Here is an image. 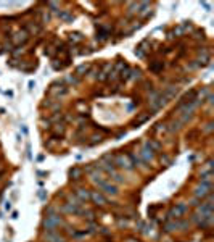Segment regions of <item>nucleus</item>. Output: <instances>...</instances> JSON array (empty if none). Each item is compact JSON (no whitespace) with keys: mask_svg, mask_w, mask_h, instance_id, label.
<instances>
[{"mask_svg":"<svg viewBox=\"0 0 214 242\" xmlns=\"http://www.w3.org/2000/svg\"><path fill=\"white\" fill-rule=\"evenodd\" d=\"M187 210V207L185 205H179V207H175L174 210H172V215H175V216H179V215H182V213Z\"/></svg>","mask_w":214,"mask_h":242,"instance_id":"0eeeda50","label":"nucleus"},{"mask_svg":"<svg viewBox=\"0 0 214 242\" xmlns=\"http://www.w3.org/2000/svg\"><path fill=\"white\" fill-rule=\"evenodd\" d=\"M151 152H153V150H151V148H148V144H147L145 148L142 150V155L145 157V160H147V162H150L151 158H153V153H151Z\"/></svg>","mask_w":214,"mask_h":242,"instance_id":"39448f33","label":"nucleus"},{"mask_svg":"<svg viewBox=\"0 0 214 242\" xmlns=\"http://www.w3.org/2000/svg\"><path fill=\"white\" fill-rule=\"evenodd\" d=\"M209 189H211L209 182H201V186H198L197 191H195V195H197V197H204V195L209 194Z\"/></svg>","mask_w":214,"mask_h":242,"instance_id":"f257e3e1","label":"nucleus"},{"mask_svg":"<svg viewBox=\"0 0 214 242\" xmlns=\"http://www.w3.org/2000/svg\"><path fill=\"white\" fill-rule=\"evenodd\" d=\"M100 187H101V189H103V191H105L106 194H111V195H116V194H118V189L114 187V186H111V184H108L106 181H105L103 184H101V186H100Z\"/></svg>","mask_w":214,"mask_h":242,"instance_id":"f03ea898","label":"nucleus"},{"mask_svg":"<svg viewBox=\"0 0 214 242\" xmlns=\"http://www.w3.org/2000/svg\"><path fill=\"white\" fill-rule=\"evenodd\" d=\"M66 81H69L71 84H77V82H79V81H77L76 78H74V76H68V78H66Z\"/></svg>","mask_w":214,"mask_h":242,"instance_id":"1a4fd4ad","label":"nucleus"},{"mask_svg":"<svg viewBox=\"0 0 214 242\" xmlns=\"http://www.w3.org/2000/svg\"><path fill=\"white\" fill-rule=\"evenodd\" d=\"M26 39H27V32L26 31H20V32L16 34V37H15V42L20 44V42H24Z\"/></svg>","mask_w":214,"mask_h":242,"instance_id":"423d86ee","label":"nucleus"},{"mask_svg":"<svg viewBox=\"0 0 214 242\" xmlns=\"http://www.w3.org/2000/svg\"><path fill=\"white\" fill-rule=\"evenodd\" d=\"M49 239L53 240V242H64L61 237H57V236H53V234H49Z\"/></svg>","mask_w":214,"mask_h":242,"instance_id":"6e6552de","label":"nucleus"},{"mask_svg":"<svg viewBox=\"0 0 214 242\" xmlns=\"http://www.w3.org/2000/svg\"><path fill=\"white\" fill-rule=\"evenodd\" d=\"M118 163H119V166H121V168H126V170H132L131 163H129V162H127V158H124V157H119V158H118Z\"/></svg>","mask_w":214,"mask_h":242,"instance_id":"20e7f679","label":"nucleus"},{"mask_svg":"<svg viewBox=\"0 0 214 242\" xmlns=\"http://www.w3.org/2000/svg\"><path fill=\"white\" fill-rule=\"evenodd\" d=\"M92 199L97 202V205H105V203H106V199H105L101 194H98V192H94V194H92Z\"/></svg>","mask_w":214,"mask_h":242,"instance_id":"7ed1b4c3","label":"nucleus"}]
</instances>
